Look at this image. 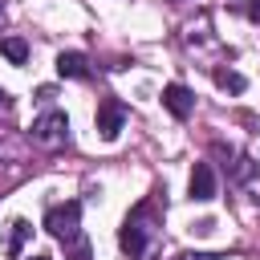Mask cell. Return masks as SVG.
I'll return each instance as SVG.
<instances>
[{"label": "cell", "instance_id": "1", "mask_svg": "<svg viewBox=\"0 0 260 260\" xmlns=\"http://www.w3.org/2000/svg\"><path fill=\"white\" fill-rule=\"evenodd\" d=\"M77 223H81V203L77 199H69V203H57V207H49L45 211V232L49 236H57V240H77Z\"/></svg>", "mask_w": 260, "mask_h": 260}, {"label": "cell", "instance_id": "2", "mask_svg": "<svg viewBox=\"0 0 260 260\" xmlns=\"http://www.w3.org/2000/svg\"><path fill=\"white\" fill-rule=\"evenodd\" d=\"M32 142L37 146H65L69 142V118L61 114V110H49V114H41L37 122H32Z\"/></svg>", "mask_w": 260, "mask_h": 260}, {"label": "cell", "instance_id": "3", "mask_svg": "<svg viewBox=\"0 0 260 260\" xmlns=\"http://www.w3.org/2000/svg\"><path fill=\"white\" fill-rule=\"evenodd\" d=\"M146 203H138L130 215H126V223H122V232H118V244H122V252L130 256V260H138L142 252H146Z\"/></svg>", "mask_w": 260, "mask_h": 260}, {"label": "cell", "instance_id": "4", "mask_svg": "<svg viewBox=\"0 0 260 260\" xmlns=\"http://www.w3.org/2000/svg\"><path fill=\"white\" fill-rule=\"evenodd\" d=\"M122 126H126V106L118 98H102L98 102V134H102V142H114L122 134Z\"/></svg>", "mask_w": 260, "mask_h": 260}, {"label": "cell", "instance_id": "5", "mask_svg": "<svg viewBox=\"0 0 260 260\" xmlns=\"http://www.w3.org/2000/svg\"><path fill=\"white\" fill-rule=\"evenodd\" d=\"M162 106L183 122V118H191V110H195V93L187 89V85H179V81H171V85H162Z\"/></svg>", "mask_w": 260, "mask_h": 260}, {"label": "cell", "instance_id": "6", "mask_svg": "<svg viewBox=\"0 0 260 260\" xmlns=\"http://www.w3.org/2000/svg\"><path fill=\"white\" fill-rule=\"evenodd\" d=\"M187 191H191V199H199V203L215 199V171H211V162H195V167H191Z\"/></svg>", "mask_w": 260, "mask_h": 260}, {"label": "cell", "instance_id": "7", "mask_svg": "<svg viewBox=\"0 0 260 260\" xmlns=\"http://www.w3.org/2000/svg\"><path fill=\"white\" fill-rule=\"evenodd\" d=\"M57 73H61V77H89L85 53H61V57H57Z\"/></svg>", "mask_w": 260, "mask_h": 260}, {"label": "cell", "instance_id": "8", "mask_svg": "<svg viewBox=\"0 0 260 260\" xmlns=\"http://www.w3.org/2000/svg\"><path fill=\"white\" fill-rule=\"evenodd\" d=\"M0 53H4L12 65H24V61H28V45H24L20 37H0Z\"/></svg>", "mask_w": 260, "mask_h": 260}, {"label": "cell", "instance_id": "9", "mask_svg": "<svg viewBox=\"0 0 260 260\" xmlns=\"http://www.w3.org/2000/svg\"><path fill=\"white\" fill-rule=\"evenodd\" d=\"M28 236H32L28 219H12V232H8V256H20V248H24Z\"/></svg>", "mask_w": 260, "mask_h": 260}, {"label": "cell", "instance_id": "10", "mask_svg": "<svg viewBox=\"0 0 260 260\" xmlns=\"http://www.w3.org/2000/svg\"><path fill=\"white\" fill-rule=\"evenodd\" d=\"M215 85L228 89V93H244V89H248V81H244L236 69H215Z\"/></svg>", "mask_w": 260, "mask_h": 260}, {"label": "cell", "instance_id": "11", "mask_svg": "<svg viewBox=\"0 0 260 260\" xmlns=\"http://www.w3.org/2000/svg\"><path fill=\"white\" fill-rule=\"evenodd\" d=\"M69 244H73V248H69V260H89V240L77 236V240H69Z\"/></svg>", "mask_w": 260, "mask_h": 260}, {"label": "cell", "instance_id": "12", "mask_svg": "<svg viewBox=\"0 0 260 260\" xmlns=\"http://www.w3.org/2000/svg\"><path fill=\"white\" fill-rule=\"evenodd\" d=\"M240 12L248 20H260V0H240Z\"/></svg>", "mask_w": 260, "mask_h": 260}, {"label": "cell", "instance_id": "13", "mask_svg": "<svg viewBox=\"0 0 260 260\" xmlns=\"http://www.w3.org/2000/svg\"><path fill=\"white\" fill-rule=\"evenodd\" d=\"M179 260H223V256H215V252H187V256H179Z\"/></svg>", "mask_w": 260, "mask_h": 260}, {"label": "cell", "instance_id": "14", "mask_svg": "<svg viewBox=\"0 0 260 260\" xmlns=\"http://www.w3.org/2000/svg\"><path fill=\"white\" fill-rule=\"evenodd\" d=\"M0 106H4V89H0Z\"/></svg>", "mask_w": 260, "mask_h": 260}, {"label": "cell", "instance_id": "15", "mask_svg": "<svg viewBox=\"0 0 260 260\" xmlns=\"http://www.w3.org/2000/svg\"><path fill=\"white\" fill-rule=\"evenodd\" d=\"M32 260H49V256H32Z\"/></svg>", "mask_w": 260, "mask_h": 260}]
</instances>
